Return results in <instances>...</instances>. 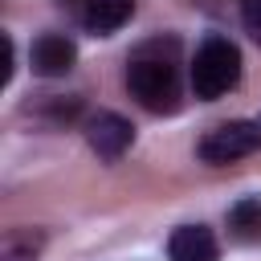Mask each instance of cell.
<instances>
[{
    "label": "cell",
    "instance_id": "cell-1",
    "mask_svg": "<svg viewBox=\"0 0 261 261\" xmlns=\"http://www.w3.org/2000/svg\"><path fill=\"white\" fill-rule=\"evenodd\" d=\"M237 82H241V49L228 37H204V45L196 49V61H192L196 98L212 102V98L228 94Z\"/></svg>",
    "mask_w": 261,
    "mask_h": 261
},
{
    "label": "cell",
    "instance_id": "cell-2",
    "mask_svg": "<svg viewBox=\"0 0 261 261\" xmlns=\"http://www.w3.org/2000/svg\"><path fill=\"white\" fill-rule=\"evenodd\" d=\"M126 90L130 98H139V106L163 114V110H175L179 102V82H175V65L167 57H151L147 49L139 57H130L126 65Z\"/></svg>",
    "mask_w": 261,
    "mask_h": 261
},
{
    "label": "cell",
    "instance_id": "cell-3",
    "mask_svg": "<svg viewBox=\"0 0 261 261\" xmlns=\"http://www.w3.org/2000/svg\"><path fill=\"white\" fill-rule=\"evenodd\" d=\"M257 147H261V126L249 118H232V122L212 126L200 139V159L204 163H237V159L253 155Z\"/></svg>",
    "mask_w": 261,
    "mask_h": 261
},
{
    "label": "cell",
    "instance_id": "cell-4",
    "mask_svg": "<svg viewBox=\"0 0 261 261\" xmlns=\"http://www.w3.org/2000/svg\"><path fill=\"white\" fill-rule=\"evenodd\" d=\"M86 139H90V147L98 151V159L114 163V159L135 143V126H130L122 114H94L90 126H86Z\"/></svg>",
    "mask_w": 261,
    "mask_h": 261
},
{
    "label": "cell",
    "instance_id": "cell-5",
    "mask_svg": "<svg viewBox=\"0 0 261 261\" xmlns=\"http://www.w3.org/2000/svg\"><path fill=\"white\" fill-rule=\"evenodd\" d=\"M73 61H77V49H73L69 37H61V33L37 37V45H33V69L41 77H61V73L73 69Z\"/></svg>",
    "mask_w": 261,
    "mask_h": 261
},
{
    "label": "cell",
    "instance_id": "cell-6",
    "mask_svg": "<svg viewBox=\"0 0 261 261\" xmlns=\"http://www.w3.org/2000/svg\"><path fill=\"white\" fill-rule=\"evenodd\" d=\"M167 253H171V261H216L220 249H216V237L204 224H184V228L171 232Z\"/></svg>",
    "mask_w": 261,
    "mask_h": 261
},
{
    "label": "cell",
    "instance_id": "cell-7",
    "mask_svg": "<svg viewBox=\"0 0 261 261\" xmlns=\"http://www.w3.org/2000/svg\"><path fill=\"white\" fill-rule=\"evenodd\" d=\"M130 12H135V0H86L82 24H86L90 33H98V37H106V33L122 29V24L130 20Z\"/></svg>",
    "mask_w": 261,
    "mask_h": 261
},
{
    "label": "cell",
    "instance_id": "cell-8",
    "mask_svg": "<svg viewBox=\"0 0 261 261\" xmlns=\"http://www.w3.org/2000/svg\"><path fill=\"white\" fill-rule=\"evenodd\" d=\"M228 228L232 237L241 241H261V200L257 196H245L228 208Z\"/></svg>",
    "mask_w": 261,
    "mask_h": 261
},
{
    "label": "cell",
    "instance_id": "cell-9",
    "mask_svg": "<svg viewBox=\"0 0 261 261\" xmlns=\"http://www.w3.org/2000/svg\"><path fill=\"white\" fill-rule=\"evenodd\" d=\"M37 249H41V237H33V232H8L4 249H0V261H37Z\"/></svg>",
    "mask_w": 261,
    "mask_h": 261
},
{
    "label": "cell",
    "instance_id": "cell-10",
    "mask_svg": "<svg viewBox=\"0 0 261 261\" xmlns=\"http://www.w3.org/2000/svg\"><path fill=\"white\" fill-rule=\"evenodd\" d=\"M241 20H245L249 37L261 45V0H241Z\"/></svg>",
    "mask_w": 261,
    "mask_h": 261
}]
</instances>
